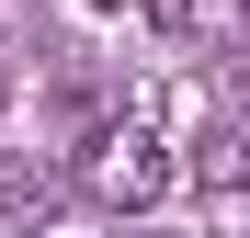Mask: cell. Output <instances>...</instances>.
Returning a JSON list of instances; mask_svg holds the SVG:
<instances>
[{"label":"cell","mask_w":250,"mask_h":238,"mask_svg":"<svg viewBox=\"0 0 250 238\" xmlns=\"http://www.w3.org/2000/svg\"><path fill=\"white\" fill-rule=\"evenodd\" d=\"M171 182H182V159H171V136H159L148 113H114V125L80 136V193H91L103 216H148Z\"/></svg>","instance_id":"1"},{"label":"cell","mask_w":250,"mask_h":238,"mask_svg":"<svg viewBox=\"0 0 250 238\" xmlns=\"http://www.w3.org/2000/svg\"><path fill=\"white\" fill-rule=\"evenodd\" d=\"M182 170H193L205 193H228V204H239V193H250V102H216V113H205Z\"/></svg>","instance_id":"2"},{"label":"cell","mask_w":250,"mask_h":238,"mask_svg":"<svg viewBox=\"0 0 250 238\" xmlns=\"http://www.w3.org/2000/svg\"><path fill=\"white\" fill-rule=\"evenodd\" d=\"M91 12H137V23H159V34H193V0H91Z\"/></svg>","instance_id":"3"},{"label":"cell","mask_w":250,"mask_h":238,"mask_svg":"<svg viewBox=\"0 0 250 238\" xmlns=\"http://www.w3.org/2000/svg\"><path fill=\"white\" fill-rule=\"evenodd\" d=\"M125 238H182V227H125Z\"/></svg>","instance_id":"4"},{"label":"cell","mask_w":250,"mask_h":238,"mask_svg":"<svg viewBox=\"0 0 250 238\" xmlns=\"http://www.w3.org/2000/svg\"><path fill=\"white\" fill-rule=\"evenodd\" d=\"M239 34H250V0H239Z\"/></svg>","instance_id":"5"}]
</instances>
